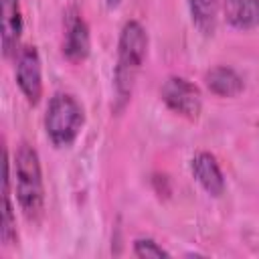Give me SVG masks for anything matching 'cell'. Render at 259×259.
<instances>
[{"label": "cell", "mask_w": 259, "mask_h": 259, "mask_svg": "<svg viewBox=\"0 0 259 259\" xmlns=\"http://www.w3.org/2000/svg\"><path fill=\"white\" fill-rule=\"evenodd\" d=\"M148 51V32L138 20H127L117 40V63L113 71L115 109H121L134 91L136 77L142 69Z\"/></svg>", "instance_id": "cell-1"}, {"label": "cell", "mask_w": 259, "mask_h": 259, "mask_svg": "<svg viewBox=\"0 0 259 259\" xmlns=\"http://www.w3.org/2000/svg\"><path fill=\"white\" fill-rule=\"evenodd\" d=\"M14 176H16V198L24 217L36 223L45 210V186L38 152L22 142L14 154Z\"/></svg>", "instance_id": "cell-2"}, {"label": "cell", "mask_w": 259, "mask_h": 259, "mask_svg": "<svg viewBox=\"0 0 259 259\" xmlns=\"http://www.w3.org/2000/svg\"><path fill=\"white\" fill-rule=\"evenodd\" d=\"M85 123V113L81 103L69 93H55L47 105L45 130L53 146L67 148L71 146Z\"/></svg>", "instance_id": "cell-3"}, {"label": "cell", "mask_w": 259, "mask_h": 259, "mask_svg": "<svg viewBox=\"0 0 259 259\" xmlns=\"http://www.w3.org/2000/svg\"><path fill=\"white\" fill-rule=\"evenodd\" d=\"M160 97L168 105V109H172L174 113L186 119H196L200 115V109H202L200 91L196 85H192L184 77H178V75L168 77L162 83Z\"/></svg>", "instance_id": "cell-4"}, {"label": "cell", "mask_w": 259, "mask_h": 259, "mask_svg": "<svg viewBox=\"0 0 259 259\" xmlns=\"http://www.w3.org/2000/svg\"><path fill=\"white\" fill-rule=\"evenodd\" d=\"M14 77L26 101L30 105H36L42 95V69H40V57H38L36 47H30V45L20 47L16 55Z\"/></svg>", "instance_id": "cell-5"}, {"label": "cell", "mask_w": 259, "mask_h": 259, "mask_svg": "<svg viewBox=\"0 0 259 259\" xmlns=\"http://www.w3.org/2000/svg\"><path fill=\"white\" fill-rule=\"evenodd\" d=\"M89 26L83 20L81 12L77 8H69L65 14V42H63V55L73 61H85L89 55Z\"/></svg>", "instance_id": "cell-6"}, {"label": "cell", "mask_w": 259, "mask_h": 259, "mask_svg": "<svg viewBox=\"0 0 259 259\" xmlns=\"http://www.w3.org/2000/svg\"><path fill=\"white\" fill-rule=\"evenodd\" d=\"M190 170H192V176L196 178V182L210 196H221L225 192V176H223V170L212 154L198 152L190 162Z\"/></svg>", "instance_id": "cell-7"}, {"label": "cell", "mask_w": 259, "mask_h": 259, "mask_svg": "<svg viewBox=\"0 0 259 259\" xmlns=\"http://www.w3.org/2000/svg\"><path fill=\"white\" fill-rule=\"evenodd\" d=\"M20 34H22L20 0H2V51H4V57L18 55Z\"/></svg>", "instance_id": "cell-8"}, {"label": "cell", "mask_w": 259, "mask_h": 259, "mask_svg": "<svg viewBox=\"0 0 259 259\" xmlns=\"http://www.w3.org/2000/svg\"><path fill=\"white\" fill-rule=\"evenodd\" d=\"M225 20L237 30L259 26V0H223Z\"/></svg>", "instance_id": "cell-9"}, {"label": "cell", "mask_w": 259, "mask_h": 259, "mask_svg": "<svg viewBox=\"0 0 259 259\" xmlns=\"http://www.w3.org/2000/svg\"><path fill=\"white\" fill-rule=\"evenodd\" d=\"M206 87L219 95V97H237L241 91H243V79L241 75L231 69V67H225V65H219V67H212L206 77Z\"/></svg>", "instance_id": "cell-10"}, {"label": "cell", "mask_w": 259, "mask_h": 259, "mask_svg": "<svg viewBox=\"0 0 259 259\" xmlns=\"http://www.w3.org/2000/svg\"><path fill=\"white\" fill-rule=\"evenodd\" d=\"M188 8H190L192 24L202 34H212L217 30L221 0H188Z\"/></svg>", "instance_id": "cell-11"}, {"label": "cell", "mask_w": 259, "mask_h": 259, "mask_svg": "<svg viewBox=\"0 0 259 259\" xmlns=\"http://www.w3.org/2000/svg\"><path fill=\"white\" fill-rule=\"evenodd\" d=\"M2 243L6 247H12L18 243V233H16V217H14V206L10 200V170H6L4 178V212H2V231H0Z\"/></svg>", "instance_id": "cell-12"}, {"label": "cell", "mask_w": 259, "mask_h": 259, "mask_svg": "<svg viewBox=\"0 0 259 259\" xmlns=\"http://www.w3.org/2000/svg\"><path fill=\"white\" fill-rule=\"evenodd\" d=\"M134 255L144 259V257H168L170 253H168L162 245H158L154 239H150V237H140V239L134 241Z\"/></svg>", "instance_id": "cell-13"}, {"label": "cell", "mask_w": 259, "mask_h": 259, "mask_svg": "<svg viewBox=\"0 0 259 259\" xmlns=\"http://www.w3.org/2000/svg\"><path fill=\"white\" fill-rule=\"evenodd\" d=\"M119 4V0H107V6H117Z\"/></svg>", "instance_id": "cell-14"}]
</instances>
